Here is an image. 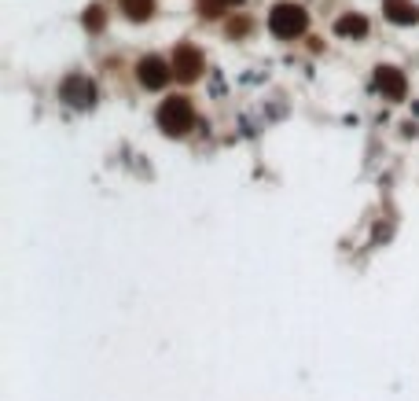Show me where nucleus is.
I'll list each match as a JSON object with an SVG mask.
<instances>
[{
    "mask_svg": "<svg viewBox=\"0 0 419 401\" xmlns=\"http://www.w3.org/2000/svg\"><path fill=\"white\" fill-rule=\"evenodd\" d=\"M305 26H309V15H305V8H298V4H276L272 12H268V30H272V37H279V41L302 37Z\"/></svg>",
    "mask_w": 419,
    "mask_h": 401,
    "instance_id": "nucleus-1",
    "label": "nucleus"
},
{
    "mask_svg": "<svg viewBox=\"0 0 419 401\" xmlns=\"http://www.w3.org/2000/svg\"><path fill=\"white\" fill-rule=\"evenodd\" d=\"M191 122H195V111H191L188 96L162 100V107H158V129H166L169 136H180V133L191 129Z\"/></svg>",
    "mask_w": 419,
    "mask_h": 401,
    "instance_id": "nucleus-2",
    "label": "nucleus"
},
{
    "mask_svg": "<svg viewBox=\"0 0 419 401\" xmlns=\"http://www.w3.org/2000/svg\"><path fill=\"white\" fill-rule=\"evenodd\" d=\"M59 92H63V100L74 103V107H92V100H96V85L85 78V74H70V78L59 85Z\"/></svg>",
    "mask_w": 419,
    "mask_h": 401,
    "instance_id": "nucleus-3",
    "label": "nucleus"
},
{
    "mask_svg": "<svg viewBox=\"0 0 419 401\" xmlns=\"http://www.w3.org/2000/svg\"><path fill=\"white\" fill-rule=\"evenodd\" d=\"M169 74H173V70H169L158 56H144L136 63V78H140V85H144V89H162L169 81Z\"/></svg>",
    "mask_w": 419,
    "mask_h": 401,
    "instance_id": "nucleus-4",
    "label": "nucleus"
},
{
    "mask_svg": "<svg viewBox=\"0 0 419 401\" xmlns=\"http://www.w3.org/2000/svg\"><path fill=\"white\" fill-rule=\"evenodd\" d=\"M199 70H202V52L195 45H177V52H173V74L177 78L195 81Z\"/></svg>",
    "mask_w": 419,
    "mask_h": 401,
    "instance_id": "nucleus-5",
    "label": "nucleus"
},
{
    "mask_svg": "<svg viewBox=\"0 0 419 401\" xmlns=\"http://www.w3.org/2000/svg\"><path fill=\"white\" fill-rule=\"evenodd\" d=\"M383 12L397 26H416L419 23V4L416 0H383Z\"/></svg>",
    "mask_w": 419,
    "mask_h": 401,
    "instance_id": "nucleus-6",
    "label": "nucleus"
},
{
    "mask_svg": "<svg viewBox=\"0 0 419 401\" xmlns=\"http://www.w3.org/2000/svg\"><path fill=\"white\" fill-rule=\"evenodd\" d=\"M375 81H379V89H383L390 100H401V96H405V74L397 70V67H379Z\"/></svg>",
    "mask_w": 419,
    "mask_h": 401,
    "instance_id": "nucleus-7",
    "label": "nucleus"
},
{
    "mask_svg": "<svg viewBox=\"0 0 419 401\" xmlns=\"http://www.w3.org/2000/svg\"><path fill=\"white\" fill-rule=\"evenodd\" d=\"M335 34L339 37H364V34H368V19H364V15H342L339 19V23H335Z\"/></svg>",
    "mask_w": 419,
    "mask_h": 401,
    "instance_id": "nucleus-8",
    "label": "nucleus"
},
{
    "mask_svg": "<svg viewBox=\"0 0 419 401\" xmlns=\"http://www.w3.org/2000/svg\"><path fill=\"white\" fill-rule=\"evenodd\" d=\"M122 8H125V15L133 19V23H144V19L155 15V4H151V0H122Z\"/></svg>",
    "mask_w": 419,
    "mask_h": 401,
    "instance_id": "nucleus-9",
    "label": "nucleus"
},
{
    "mask_svg": "<svg viewBox=\"0 0 419 401\" xmlns=\"http://www.w3.org/2000/svg\"><path fill=\"white\" fill-rule=\"evenodd\" d=\"M235 4H243V0H202V4H199V15L213 19V15H221V8H235Z\"/></svg>",
    "mask_w": 419,
    "mask_h": 401,
    "instance_id": "nucleus-10",
    "label": "nucleus"
},
{
    "mask_svg": "<svg viewBox=\"0 0 419 401\" xmlns=\"http://www.w3.org/2000/svg\"><path fill=\"white\" fill-rule=\"evenodd\" d=\"M85 26L89 30H103V8H89V12H85Z\"/></svg>",
    "mask_w": 419,
    "mask_h": 401,
    "instance_id": "nucleus-11",
    "label": "nucleus"
},
{
    "mask_svg": "<svg viewBox=\"0 0 419 401\" xmlns=\"http://www.w3.org/2000/svg\"><path fill=\"white\" fill-rule=\"evenodd\" d=\"M228 34H232V37H235V34H246V23H243V19H239V23H232Z\"/></svg>",
    "mask_w": 419,
    "mask_h": 401,
    "instance_id": "nucleus-12",
    "label": "nucleus"
}]
</instances>
